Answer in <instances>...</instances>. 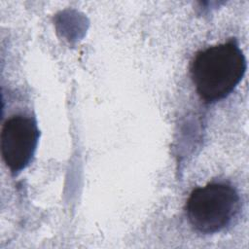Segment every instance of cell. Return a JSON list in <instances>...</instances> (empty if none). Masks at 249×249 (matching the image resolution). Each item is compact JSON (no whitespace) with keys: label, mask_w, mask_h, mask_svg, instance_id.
Wrapping results in <instances>:
<instances>
[{"label":"cell","mask_w":249,"mask_h":249,"mask_svg":"<svg viewBox=\"0 0 249 249\" xmlns=\"http://www.w3.org/2000/svg\"><path fill=\"white\" fill-rule=\"evenodd\" d=\"M245 71V56L234 40L198 52L191 65L196 90L208 103L227 97L241 81Z\"/></svg>","instance_id":"obj_1"},{"label":"cell","mask_w":249,"mask_h":249,"mask_svg":"<svg viewBox=\"0 0 249 249\" xmlns=\"http://www.w3.org/2000/svg\"><path fill=\"white\" fill-rule=\"evenodd\" d=\"M238 208L239 196L234 188L225 183H210L191 193L186 214L196 231L209 234L225 229Z\"/></svg>","instance_id":"obj_2"},{"label":"cell","mask_w":249,"mask_h":249,"mask_svg":"<svg viewBox=\"0 0 249 249\" xmlns=\"http://www.w3.org/2000/svg\"><path fill=\"white\" fill-rule=\"evenodd\" d=\"M39 135L37 124L30 117L16 115L5 122L1 131V155L12 172H18L29 164Z\"/></svg>","instance_id":"obj_3"}]
</instances>
